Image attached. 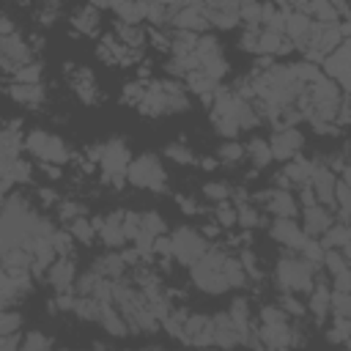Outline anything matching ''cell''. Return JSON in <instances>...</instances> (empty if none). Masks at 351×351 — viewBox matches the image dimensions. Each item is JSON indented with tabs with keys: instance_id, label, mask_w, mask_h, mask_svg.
<instances>
[{
	"instance_id": "obj_1",
	"label": "cell",
	"mask_w": 351,
	"mask_h": 351,
	"mask_svg": "<svg viewBox=\"0 0 351 351\" xmlns=\"http://www.w3.org/2000/svg\"><path fill=\"white\" fill-rule=\"evenodd\" d=\"M208 107H211V126L225 140H233V137H239V132H250L261 123V115H258L255 104L250 99H244L241 93H236L233 88H225V85L214 88V96H211Z\"/></svg>"
},
{
	"instance_id": "obj_2",
	"label": "cell",
	"mask_w": 351,
	"mask_h": 351,
	"mask_svg": "<svg viewBox=\"0 0 351 351\" xmlns=\"http://www.w3.org/2000/svg\"><path fill=\"white\" fill-rule=\"evenodd\" d=\"M137 112L148 115V118H159V115H173V112H186L189 110V96L186 88L178 80L162 77V80H148L143 99L134 107Z\"/></svg>"
},
{
	"instance_id": "obj_3",
	"label": "cell",
	"mask_w": 351,
	"mask_h": 351,
	"mask_svg": "<svg viewBox=\"0 0 351 351\" xmlns=\"http://www.w3.org/2000/svg\"><path fill=\"white\" fill-rule=\"evenodd\" d=\"M228 258L230 252L219 244H211L195 263H189V274L197 291L203 293H225L230 288L228 282Z\"/></svg>"
},
{
	"instance_id": "obj_4",
	"label": "cell",
	"mask_w": 351,
	"mask_h": 351,
	"mask_svg": "<svg viewBox=\"0 0 351 351\" xmlns=\"http://www.w3.org/2000/svg\"><path fill=\"white\" fill-rule=\"evenodd\" d=\"M318 263L302 258L299 252L293 250H285V255H280V261L274 263V282L280 291H288V293H307L315 280H318Z\"/></svg>"
},
{
	"instance_id": "obj_5",
	"label": "cell",
	"mask_w": 351,
	"mask_h": 351,
	"mask_svg": "<svg viewBox=\"0 0 351 351\" xmlns=\"http://www.w3.org/2000/svg\"><path fill=\"white\" fill-rule=\"evenodd\" d=\"M126 184H132L137 189H148V192H162L167 186V170L154 151H143L129 159Z\"/></svg>"
},
{
	"instance_id": "obj_6",
	"label": "cell",
	"mask_w": 351,
	"mask_h": 351,
	"mask_svg": "<svg viewBox=\"0 0 351 351\" xmlns=\"http://www.w3.org/2000/svg\"><path fill=\"white\" fill-rule=\"evenodd\" d=\"M22 148L38 162H49V165H60V167L71 162L69 145L55 132H47V129H30L22 137Z\"/></svg>"
},
{
	"instance_id": "obj_7",
	"label": "cell",
	"mask_w": 351,
	"mask_h": 351,
	"mask_svg": "<svg viewBox=\"0 0 351 351\" xmlns=\"http://www.w3.org/2000/svg\"><path fill=\"white\" fill-rule=\"evenodd\" d=\"M208 247H211V244L206 241V236H203L200 230L189 228V225H181V228H176V230L170 233V258H176V261L184 263V266L195 263Z\"/></svg>"
},
{
	"instance_id": "obj_8",
	"label": "cell",
	"mask_w": 351,
	"mask_h": 351,
	"mask_svg": "<svg viewBox=\"0 0 351 351\" xmlns=\"http://www.w3.org/2000/svg\"><path fill=\"white\" fill-rule=\"evenodd\" d=\"M63 74H66V82H69V90L88 107H96L101 104V88H99V80L96 74L88 69V66H80V63H63Z\"/></svg>"
},
{
	"instance_id": "obj_9",
	"label": "cell",
	"mask_w": 351,
	"mask_h": 351,
	"mask_svg": "<svg viewBox=\"0 0 351 351\" xmlns=\"http://www.w3.org/2000/svg\"><path fill=\"white\" fill-rule=\"evenodd\" d=\"M96 55H99L101 63H107V66H118V69H132V66H137V63L143 60V49L126 47L112 30H110L107 36L99 38V44H96Z\"/></svg>"
},
{
	"instance_id": "obj_10",
	"label": "cell",
	"mask_w": 351,
	"mask_h": 351,
	"mask_svg": "<svg viewBox=\"0 0 351 351\" xmlns=\"http://www.w3.org/2000/svg\"><path fill=\"white\" fill-rule=\"evenodd\" d=\"M30 60H36V49L30 47V41L19 30L0 36V71H5L11 77L19 66H25Z\"/></svg>"
},
{
	"instance_id": "obj_11",
	"label": "cell",
	"mask_w": 351,
	"mask_h": 351,
	"mask_svg": "<svg viewBox=\"0 0 351 351\" xmlns=\"http://www.w3.org/2000/svg\"><path fill=\"white\" fill-rule=\"evenodd\" d=\"M263 214L269 217H296L299 214V200L291 189H282V186H271L266 192H258L255 197H250Z\"/></svg>"
},
{
	"instance_id": "obj_12",
	"label": "cell",
	"mask_w": 351,
	"mask_h": 351,
	"mask_svg": "<svg viewBox=\"0 0 351 351\" xmlns=\"http://www.w3.org/2000/svg\"><path fill=\"white\" fill-rule=\"evenodd\" d=\"M269 148H271V159L288 162L304 151V134L296 126H274L269 137Z\"/></svg>"
},
{
	"instance_id": "obj_13",
	"label": "cell",
	"mask_w": 351,
	"mask_h": 351,
	"mask_svg": "<svg viewBox=\"0 0 351 351\" xmlns=\"http://www.w3.org/2000/svg\"><path fill=\"white\" fill-rule=\"evenodd\" d=\"M269 239L282 244L285 250H299L310 236L302 230V225L296 222V217H271V225H269Z\"/></svg>"
},
{
	"instance_id": "obj_14",
	"label": "cell",
	"mask_w": 351,
	"mask_h": 351,
	"mask_svg": "<svg viewBox=\"0 0 351 351\" xmlns=\"http://www.w3.org/2000/svg\"><path fill=\"white\" fill-rule=\"evenodd\" d=\"M96 239L107 244V250H123L129 241H126V233H123V211H110L104 217H96Z\"/></svg>"
},
{
	"instance_id": "obj_15",
	"label": "cell",
	"mask_w": 351,
	"mask_h": 351,
	"mask_svg": "<svg viewBox=\"0 0 351 351\" xmlns=\"http://www.w3.org/2000/svg\"><path fill=\"white\" fill-rule=\"evenodd\" d=\"M47 282L58 291V293H69L74 291V282H77V263H74V255H58L47 271H44Z\"/></svg>"
},
{
	"instance_id": "obj_16",
	"label": "cell",
	"mask_w": 351,
	"mask_h": 351,
	"mask_svg": "<svg viewBox=\"0 0 351 351\" xmlns=\"http://www.w3.org/2000/svg\"><path fill=\"white\" fill-rule=\"evenodd\" d=\"M324 74L329 77V80H335L343 90H348V63H351V52H348V38L346 41H340L324 60Z\"/></svg>"
},
{
	"instance_id": "obj_17",
	"label": "cell",
	"mask_w": 351,
	"mask_h": 351,
	"mask_svg": "<svg viewBox=\"0 0 351 351\" xmlns=\"http://www.w3.org/2000/svg\"><path fill=\"white\" fill-rule=\"evenodd\" d=\"M101 25V8L96 3H82L69 14V27L77 36H96Z\"/></svg>"
},
{
	"instance_id": "obj_18",
	"label": "cell",
	"mask_w": 351,
	"mask_h": 351,
	"mask_svg": "<svg viewBox=\"0 0 351 351\" xmlns=\"http://www.w3.org/2000/svg\"><path fill=\"white\" fill-rule=\"evenodd\" d=\"M5 96H8L14 104L38 110V107H44V101H47V88H44L41 82H11V85H5Z\"/></svg>"
},
{
	"instance_id": "obj_19",
	"label": "cell",
	"mask_w": 351,
	"mask_h": 351,
	"mask_svg": "<svg viewBox=\"0 0 351 351\" xmlns=\"http://www.w3.org/2000/svg\"><path fill=\"white\" fill-rule=\"evenodd\" d=\"M329 291H332L329 282L321 280V277H318L315 285L307 291V304H304V307H307V313H310L318 324H324V321L329 318Z\"/></svg>"
},
{
	"instance_id": "obj_20",
	"label": "cell",
	"mask_w": 351,
	"mask_h": 351,
	"mask_svg": "<svg viewBox=\"0 0 351 351\" xmlns=\"http://www.w3.org/2000/svg\"><path fill=\"white\" fill-rule=\"evenodd\" d=\"M90 269H93L96 274L107 277V280H121L123 271H126V261H123L121 250H110V252H104L101 258H96Z\"/></svg>"
},
{
	"instance_id": "obj_21",
	"label": "cell",
	"mask_w": 351,
	"mask_h": 351,
	"mask_svg": "<svg viewBox=\"0 0 351 351\" xmlns=\"http://www.w3.org/2000/svg\"><path fill=\"white\" fill-rule=\"evenodd\" d=\"M236 206V225L241 228V230H255V228H261L263 225V211L247 197V200H239V203H233Z\"/></svg>"
},
{
	"instance_id": "obj_22",
	"label": "cell",
	"mask_w": 351,
	"mask_h": 351,
	"mask_svg": "<svg viewBox=\"0 0 351 351\" xmlns=\"http://www.w3.org/2000/svg\"><path fill=\"white\" fill-rule=\"evenodd\" d=\"M244 154H247V159L252 162L255 170H263V167L271 162L269 140H263L261 134H255V137H250V143H244Z\"/></svg>"
},
{
	"instance_id": "obj_23",
	"label": "cell",
	"mask_w": 351,
	"mask_h": 351,
	"mask_svg": "<svg viewBox=\"0 0 351 351\" xmlns=\"http://www.w3.org/2000/svg\"><path fill=\"white\" fill-rule=\"evenodd\" d=\"M112 33H115L126 47H134V49H143V47H145V27H143V25H132V22L115 19Z\"/></svg>"
},
{
	"instance_id": "obj_24",
	"label": "cell",
	"mask_w": 351,
	"mask_h": 351,
	"mask_svg": "<svg viewBox=\"0 0 351 351\" xmlns=\"http://www.w3.org/2000/svg\"><path fill=\"white\" fill-rule=\"evenodd\" d=\"M66 230L71 233V239L74 241H80V244H93L96 241V222L93 219H88V214H82V217H74L71 222H66Z\"/></svg>"
},
{
	"instance_id": "obj_25",
	"label": "cell",
	"mask_w": 351,
	"mask_h": 351,
	"mask_svg": "<svg viewBox=\"0 0 351 351\" xmlns=\"http://www.w3.org/2000/svg\"><path fill=\"white\" fill-rule=\"evenodd\" d=\"M217 162L219 165H225V167H236V165H241L244 159H247V154H244V143H239L236 137L233 140H225L219 148H217Z\"/></svg>"
},
{
	"instance_id": "obj_26",
	"label": "cell",
	"mask_w": 351,
	"mask_h": 351,
	"mask_svg": "<svg viewBox=\"0 0 351 351\" xmlns=\"http://www.w3.org/2000/svg\"><path fill=\"white\" fill-rule=\"evenodd\" d=\"M230 192H233V186H230L228 181H219V178H211V181H206V184L200 186V195H203L206 200H211V203L230 200Z\"/></svg>"
},
{
	"instance_id": "obj_27",
	"label": "cell",
	"mask_w": 351,
	"mask_h": 351,
	"mask_svg": "<svg viewBox=\"0 0 351 351\" xmlns=\"http://www.w3.org/2000/svg\"><path fill=\"white\" fill-rule=\"evenodd\" d=\"M329 315L351 318V293L348 291H329Z\"/></svg>"
},
{
	"instance_id": "obj_28",
	"label": "cell",
	"mask_w": 351,
	"mask_h": 351,
	"mask_svg": "<svg viewBox=\"0 0 351 351\" xmlns=\"http://www.w3.org/2000/svg\"><path fill=\"white\" fill-rule=\"evenodd\" d=\"M162 154H165L167 159H173L176 165H195V162H197L195 151H192L189 145H184V143H167Z\"/></svg>"
},
{
	"instance_id": "obj_29",
	"label": "cell",
	"mask_w": 351,
	"mask_h": 351,
	"mask_svg": "<svg viewBox=\"0 0 351 351\" xmlns=\"http://www.w3.org/2000/svg\"><path fill=\"white\" fill-rule=\"evenodd\" d=\"M222 230L225 228H233L236 225V206L230 203V200H219V203H214V217H211Z\"/></svg>"
},
{
	"instance_id": "obj_30",
	"label": "cell",
	"mask_w": 351,
	"mask_h": 351,
	"mask_svg": "<svg viewBox=\"0 0 351 351\" xmlns=\"http://www.w3.org/2000/svg\"><path fill=\"white\" fill-rule=\"evenodd\" d=\"M41 74H44V66H41L38 60H30V63L19 66V69L11 74V80H14V82H41Z\"/></svg>"
},
{
	"instance_id": "obj_31",
	"label": "cell",
	"mask_w": 351,
	"mask_h": 351,
	"mask_svg": "<svg viewBox=\"0 0 351 351\" xmlns=\"http://www.w3.org/2000/svg\"><path fill=\"white\" fill-rule=\"evenodd\" d=\"M55 208H58V217H60L63 222H71L74 217H82V214H88V208H85L82 203L71 200V197H63V200H58V203H55Z\"/></svg>"
},
{
	"instance_id": "obj_32",
	"label": "cell",
	"mask_w": 351,
	"mask_h": 351,
	"mask_svg": "<svg viewBox=\"0 0 351 351\" xmlns=\"http://www.w3.org/2000/svg\"><path fill=\"white\" fill-rule=\"evenodd\" d=\"M280 307L291 315V318H304L307 315V307L296 299V293H288V291H282V299H280Z\"/></svg>"
},
{
	"instance_id": "obj_33",
	"label": "cell",
	"mask_w": 351,
	"mask_h": 351,
	"mask_svg": "<svg viewBox=\"0 0 351 351\" xmlns=\"http://www.w3.org/2000/svg\"><path fill=\"white\" fill-rule=\"evenodd\" d=\"M19 326H22V315L8 307H0V335H14Z\"/></svg>"
},
{
	"instance_id": "obj_34",
	"label": "cell",
	"mask_w": 351,
	"mask_h": 351,
	"mask_svg": "<svg viewBox=\"0 0 351 351\" xmlns=\"http://www.w3.org/2000/svg\"><path fill=\"white\" fill-rule=\"evenodd\" d=\"M19 346L22 348H47V346H52V340L47 335H41V332H30L27 337L19 340Z\"/></svg>"
},
{
	"instance_id": "obj_35",
	"label": "cell",
	"mask_w": 351,
	"mask_h": 351,
	"mask_svg": "<svg viewBox=\"0 0 351 351\" xmlns=\"http://www.w3.org/2000/svg\"><path fill=\"white\" fill-rule=\"evenodd\" d=\"M176 203H178V208H181L184 214H189V217L203 214V208L197 206V200H189V195H176Z\"/></svg>"
},
{
	"instance_id": "obj_36",
	"label": "cell",
	"mask_w": 351,
	"mask_h": 351,
	"mask_svg": "<svg viewBox=\"0 0 351 351\" xmlns=\"http://www.w3.org/2000/svg\"><path fill=\"white\" fill-rule=\"evenodd\" d=\"M8 33H16V25H14L11 16L0 14V36H8Z\"/></svg>"
}]
</instances>
